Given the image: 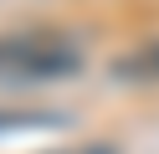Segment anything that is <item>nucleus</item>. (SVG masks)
<instances>
[{
	"instance_id": "f257e3e1",
	"label": "nucleus",
	"mask_w": 159,
	"mask_h": 154,
	"mask_svg": "<svg viewBox=\"0 0 159 154\" xmlns=\"http://www.w3.org/2000/svg\"><path fill=\"white\" fill-rule=\"evenodd\" d=\"M87 67V51L72 31L31 26V31H0V87H52L72 82Z\"/></svg>"
},
{
	"instance_id": "f03ea898",
	"label": "nucleus",
	"mask_w": 159,
	"mask_h": 154,
	"mask_svg": "<svg viewBox=\"0 0 159 154\" xmlns=\"http://www.w3.org/2000/svg\"><path fill=\"white\" fill-rule=\"evenodd\" d=\"M108 77L123 82V87H159V36H154V41H139V46H128L123 57H113Z\"/></svg>"
},
{
	"instance_id": "7ed1b4c3",
	"label": "nucleus",
	"mask_w": 159,
	"mask_h": 154,
	"mask_svg": "<svg viewBox=\"0 0 159 154\" xmlns=\"http://www.w3.org/2000/svg\"><path fill=\"white\" fill-rule=\"evenodd\" d=\"M62 113H41V108H36V113H0V133H5V128H62Z\"/></svg>"
},
{
	"instance_id": "20e7f679",
	"label": "nucleus",
	"mask_w": 159,
	"mask_h": 154,
	"mask_svg": "<svg viewBox=\"0 0 159 154\" xmlns=\"http://www.w3.org/2000/svg\"><path fill=\"white\" fill-rule=\"evenodd\" d=\"M67 154H113L108 144H87V149H67Z\"/></svg>"
}]
</instances>
